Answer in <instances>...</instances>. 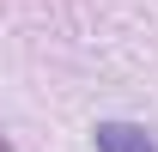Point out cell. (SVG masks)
Masks as SVG:
<instances>
[{
  "label": "cell",
  "mask_w": 158,
  "mask_h": 152,
  "mask_svg": "<svg viewBox=\"0 0 158 152\" xmlns=\"http://www.w3.org/2000/svg\"><path fill=\"white\" fill-rule=\"evenodd\" d=\"M98 152H158V140L134 122H98Z\"/></svg>",
  "instance_id": "cell-1"
}]
</instances>
